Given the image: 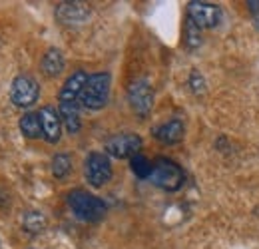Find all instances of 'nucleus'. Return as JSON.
<instances>
[{
    "label": "nucleus",
    "instance_id": "nucleus-14",
    "mask_svg": "<svg viewBox=\"0 0 259 249\" xmlns=\"http://www.w3.org/2000/svg\"><path fill=\"white\" fill-rule=\"evenodd\" d=\"M18 128H20V132H22V136L26 140H40V138H44V134H42V122H40L38 112H26L20 118Z\"/></svg>",
    "mask_w": 259,
    "mask_h": 249
},
{
    "label": "nucleus",
    "instance_id": "nucleus-10",
    "mask_svg": "<svg viewBox=\"0 0 259 249\" xmlns=\"http://www.w3.org/2000/svg\"><path fill=\"white\" fill-rule=\"evenodd\" d=\"M38 116H40V122H42V134H44V140L48 144H58L60 138H62V118H60V112L58 108L54 106H42L38 110Z\"/></svg>",
    "mask_w": 259,
    "mask_h": 249
},
{
    "label": "nucleus",
    "instance_id": "nucleus-13",
    "mask_svg": "<svg viewBox=\"0 0 259 249\" xmlns=\"http://www.w3.org/2000/svg\"><path fill=\"white\" fill-rule=\"evenodd\" d=\"M66 68L64 54L58 48H48L40 60V70L46 78H58Z\"/></svg>",
    "mask_w": 259,
    "mask_h": 249
},
{
    "label": "nucleus",
    "instance_id": "nucleus-5",
    "mask_svg": "<svg viewBox=\"0 0 259 249\" xmlns=\"http://www.w3.org/2000/svg\"><path fill=\"white\" fill-rule=\"evenodd\" d=\"M144 140L134 132H120L104 142V154L116 159H132L140 154Z\"/></svg>",
    "mask_w": 259,
    "mask_h": 249
},
{
    "label": "nucleus",
    "instance_id": "nucleus-1",
    "mask_svg": "<svg viewBox=\"0 0 259 249\" xmlns=\"http://www.w3.org/2000/svg\"><path fill=\"white\" fill-rule=\"evenodd\" d=\"M66 201H68L70 212L80 221H86V223H98L108 214L106 201L102 197L94 195V193L82 189V187H76V189L68 191Z\"/></svg>",
    "mask_w": 259,
    "mask_h": 249
},
{
    "label": "nucleus",
    "instance_id": "nucleus-7",
    "mask_svg": "<svg viewBox=\"0 0 259 249\" xmlns=\"http://www.w3.org/2000/svg\"><path fill=\"white\" fill-rule=\"evenodd\" d=\"M40 98V86L30 74H18L10 84V102L16 108H32Z\"/></svg>",
    "mask_w": 259,
    "mask_h": 249
},
{
    "label": "nucleus",
    "instance_id": "nucleus-6",
    "mask_svg": "<svg viewBox=\"0 0 259 249\" xmlns=\"http://www.w3.org/2000/svg\"><path fill=\"white\" fill-rule=\"evenodd\" d=\"M128 106L140 118L146 120L154 110V88L148 80H136L128 86Z\"/></svg>",
    "mask_w": 259,
    "mask_h": 249
},
{
    "label": "nucleus",
    "instance_id": "nucleus-4",
    "mask_svg": "<svg viewBox=\"0 0 259 249\" xmlns=\"http://www.w3.org/2000/svg\"><path fill=\"white\" fill-rule=\"evenodd\" d=\"M114 176V168L110 156H106L104 152H90L86 159H84V178L88 182L90 187H104L106 184H110Z\"/></svg>",
    "mask_w": 259,
    "mask_h": 249
},
{
    "label": "nucleus",
    "instance_id": "nucleus-8",
    "mask_svg": "<svg viewBox=\"0 0 259 249\" xmlns=\"http://www.w3.org/2000/svg\"><path fill=\"white\" fill-rule=\"evenodd\" d=\"M188 18H192L195 24L201 28V30H211V28H218L222 24V18H224V12L218 4L213 2H199V0H192L188 2Z\"/></svg>",
    "mask_w": 259,
    "mask_h": 249
},
{
    "label": "nucleus",
    "instance_id": "nucleus-20",
    "mask_svg": "<svg viewBox=\"0 0 259 249\" xmlns=\"http://www.w3.org/2000/svg\"><path fill=\"white\" fill-rule=\"evenodd\" d=\"M247 10H249V16L253 20V26L259 30V0H249L247 2Z\"/></svg>",
    "mask_w": 259,
    "mask_h": 249
},
{
    "label": "nucleus",
    "instance_id": "nucleus-16",
    "mask_svg": "<svg viewBox=\"0 0 259 249\" xmlns=\"http://www.w3.org/2000/svg\"><path fill=\"white\" fill-rule=\"evenodd\" d=\"M203 44V36H201V28L195 24L192 18L186 16V24H184V46L190 50V52H195L199 50Z\"/></svg>",
    "mask_w": 259,
    "mask_h": 249
},
{
    "label": "nucleus",
    "instance_id": "nucleus-11",
    "mask_svg": "<svg viewBox=\"0 0 259 249\" xmlns=\"http://www.w3.org/2000/svg\"><path fill=\"white\" fill-rule=\"evenodd\" d=\"M86 82H88V74L84 70L72 72L64 80V84L58 92V104H80Z\"/></svg>",
    "mask_w": 259,
    "mask_h": 249
},
{
    "label": "nucleus",
    "instance_id": "nucleus-2",
    "mask_svg": "<svg viewBox=\"0 0 259 249\" xmlns=\"http://www.w3.org/2000/svg\"><path fill=\"white\" fill-rule=\"evenodd\" d=\"M148 182L162 191L174 193V191L182 189L186 184V172L178 161H174L169 157H156L154 170H152V176Z\"/></svg>",
    "mask_w": 259,
    "mask_h": 249
},
{
    "label": "nucleus",
    "instance_id": "nucleus-12",
    "mask_svg": "<svg viewBox=\"0 0 259 249\" xmlns=\"http://www.w3.org/2000/svg\"><path fill=\"white\" fill-rule=\"evenodd\" d=\"M152 136L165 146H174V144H180L184 138H186V124L180 120V118H171L167 122H162L160 126H156L152 130Z\"/></svg>",
    "mask_w": 259,
    "mask_h": 249
},
{
    "label": "nucleus",
    "instance_id": "nucleus-17",
    "mask_svg": "<svg viewBox=\"0 0 259 249\" xmlns=\"http://www.w3.org/2000/svg\"><path fill=\"white\" fill-rule=\"evenodd\" d=\"M50 172L54 176V180H66L70 174H72V156L60 152V154H54L52 157V163H50Z\"/></svg>",
    "mask_w": 259,
    "mask_h": 249
},
{
    "label": "nucleus",
    "instance_id": "nucleus-19",
    "mask_svg": "<svg viewBox=\"0 0 259 249\" xmlns=\"http://www.w3.org/2000/svg\"><path fill=\"white\" fill-rule=\"evenodd\" d=\"M188 88L194 96H201L205 94V78L201 76V72L197 70H192L190 76H188Z\"/></svg>",
    "mask_w": 259,
    "mask_h": 249
},
{
    "label": "nucleus",
    "instance_id": "nucleus-15",
    "mask_svg": "<svg viewBox=\"0 0 259 249\" xmlns=\"http://www.w3.org/2000/svg\"><path fill=\"white\" fill-rule=\"evenodd\" d=\"M22 229L28 235H38L46 229V216L40 210H26L22 214Z\"/></svg>",
    "mask_w": 259,
    "mask_h": 249
},
{
    "label": "nucleus",
    "instance_id": "nucleus-9",
    "mask_svg": "<svg viewBox=\"0 0 259 249\" xmlns=\"http://www.w3.org/2000/svg\"><path fill=\"white\" fill-rule=\"evenodd\" d=\"M90 14H92L90 6L86 2H78V0H74V2H60L56 6V18L62 24H66V26H80V24L88 22Z\"/></svg>",
    "mask_w": 259,
    "mask_h": 249
},
{
    "label": "nucleus",
    "instance_id": "nucleus-3",
    "mask_svg": "<svg viewBox=\"0 0 259 249\" xmlns=\"http://www.w3.org/2000/svg\"><path fill=\"white\" fill-rule=\"evenodd\" d=\"M110 88H112V76L110 72H96L88 76V82L84 86V92L80 98V104L86 110L98 112L108 106L110 100Z\"/></svg>",
    "mask_w": 259,
    "mask_h": 249
},
{
    "label": "nucleus",
    "instance_id": "nucleus-18",
    "mask_svg": "<svg viewBox=\"0 0 259 249\" xmlns=\"http://www.w3.org/2000/svg\"><path fill=\"white\" fill-rule=\"evenodd\" d=\"M130 168H132V172H134V176L138 180H150L152 170H154V161L148 159L144 154H138V156H134L130 159Z\"/></svg>",
    "mask_w": 259,
    "mask_h": 249
}]
</instances>
